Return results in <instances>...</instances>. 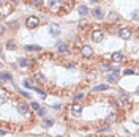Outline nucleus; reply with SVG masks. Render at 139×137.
<instances>
[{"mask_svg":"<svg viewBox=\"0 0 139 137\" xmlns=\"http://www.w3.org/2000/svg\"><path fill=\"white\" fill-rule=\"evenodd\" d=\"M47 6H49L51 11L59 13V11H62V8H63V2H62V0H49Z\"/></svg>","mask_w":139,"mask_h":137,"instance_id":"1","label":"nucleus"},{"mask_svg":"<svg viewBox=\"0 0 139 137\" xmlns=\"http://www.w3.org/2000/svg\"><path fill=\"white\" fill-rule=\"evenodd\" d=\"M81 112H82V104H79V102L71 104V107H70V114H71L73 117H81Z\"/></svg>","mask_w":139,"mask_h":137,"instance_id":"2","label":"nucleus"},{"mask_svg":"<svg viewBox=\"0 0 139 137\" xmlns=\"http://www.w3.org/2000/svg\"><path fill=\"white\" fill-rule=\"evenodd\" d=\"M90 38H92L95 43H100L104 38V33L100 28H95V30H92V33H90Z\"/></svg>","mask_w":139,"mask_h":137,"instance_id":"3","label":"nucleus"},{"mask_svg":"<svg viewBox=\"0 0 139 137\" xmlns=\"http://www.w3.org/2000/svg\"><path fill=\"white\" fill-rule=\"evenodd\" d=\"M38 24H40V19H38L36 16H29L27 21H25V25H27L29 28H35Z\"/></svg>","mask_w":139,"mask_h":137,"instance_id":"4","label":"nucleus"},{"mask_svg":"<svg viewBox=\"0 0 139 137\" xmlns=\"http://www.w3.org/2000/svg\"><path fill=\"white\" fill-rule=\"evenodd\" d=\"M131 30H130L128 27H123V28H120L119 30V36L122 38V40H130V38H131Z\"/></svg>","mask_w":139,"mask_h":137,"instance_id":"5","label":"nucleus"},{"mask_svg":"<svg viewBox=\"0 0 139 137\" xmlns=\"http://www.w3.org/2000/svg\"><path fill=\"white\" fill-rule=\"evenodd\" d=\"M111 58H112V62H115V63H120V62H123L125 55H123V52H120V50H117V52H114V54L111 55Z\"/></svg>","mask_w":139,"mask_h":137,"instance_id":"6","label":"nucleus"},{"mask_svg":"<svg viewBox=\"0 0 139 137\" xmlns=\"http://www.w3.org/2000/svg\"><path fill=\"white\" fill-rule=\"evenodd\" d=\"M81 55H82V57H92V55H93L92 47H90V46H82V47H81Z\"/></svg>","mask_w":139,"mask_h":137,"instance_id":"7","label":"nucleus"},{"mask_svg":"<svg viewBox=\"0 0 139 137\" xmlns=\"http://www.w3.org/2000/svg\"><path fill=\"white\" fill-rule=\"evenodd\" d=\"M49 33L51 35H54V36H59L60 33H62V30H60V27L57 24H51L49 25Z\"/></svg>","mask_w":139,"mask_h":137,"instance_id":"8","label":"nucleus"},{"mask_svg":"<svg viewBox=\"0 0 139 137\" xmlns=\"http://www.w3.org/2000/svg\"><path fill=\"white\" fill-rule=\"evenodd\" d=\"M17 112H19L21 115L29 114V106L25 104V102H17Z\"/></svg>","mask_w":139,"mask_h":137,"instance_id":"9","label":"nucleus"},{"mask_svg":"<svg viewBox=\"0 0 139 137\" xmlns=\"http://www.w3.org/2000/svg\"><path fill=\"white\" fill-rule=\"evenodd\" d=\"M24 50H29V52H40V50H41V46L29 44V46H24Z\"/></svg>","mask_w":139,"mask_h":137,"instance_id":"10","label":"nucleus"},{"mask_svg":"<svg viewBox=\"0 0 139 137\" xmlns=\"http://www.w3.org/2000/svg\"><path fill=\"white\" fill-rule=\"evenodd\" d=\"M107 19H109L111 22H115V21H120V16L117 14L115 11H111L109 14H107Z\"/></svg>","mask_w":139,"mask_h":137,"instance_id":"11","label":"nucleus"},{"mask_svg":"<svg viewBox=\"0 0 139 137\" xmlns=\"http://www.w3.org/2000/svg\"><path fill=\"white\" fill-rule=\"evenodd\" d=\"M77 13H79L81 16H87V13H89L87 5H79V6H77Z\"/></svg>","mask_w":139,"mask_h":137,"instance_id":"12","label":"nucleus"},{"mask_svg":"<svg viewBox=\"0 0 139 137\" xmlns=\"http://www.w3.org/2000/svg\"><path fill=\"white\" fill-rule=\"evenodd\" d=\"M68 47H67V44H65V43H57V50L60 54H67L68 50H67Z\"/></svg>","mask_w":139,"mask_h":137,"instance_id":"13","label":"nucleus"},{"mask_svg":"<svg viewBox=\"0 0 139 137\" xmlns=\"http://www.w3.org/2000/svg\"><path fill=\"white\" fill-rule=\"evenodd\" d=\"M92 16L95 19H103V11L100 10V8H95V10L92 11Z\"/></svg>","mask_w":139,"mask_h":137,"instance_id":"14","label":"nucleus"},{"mask_svg":"<svg viewBox=\"0 0 139 137\" xmlns=\"http://www.w3.org/2000/svg\"><path fill=\"white\" fill-rule=\"evenodd\" d=\"M107 88H109V87H107L106 84H100V85H97V87L93 88V91H106Z\"/></svg>","mask_w":139,"mask_h":137,"instance_id":"15","label":"nucleus"},{"mask_svg":"<svg viewBox=\"0 0 139 137\" xmlns=\"http://www.w3.org/2000/svg\"><path fill=\"white\" fill-rule=\"evenodd\" d=\"M33 80H35V82H40V84H46V79L43 77V74H40V72H38V74H35Z\"/></svg>","mask_w":139,"mask_h":137,"instance_id":"16","label":"nucleus"},{"mask_svg":"<svg viewBox=\"0 0 139 137\" xmlns=\"http://www.w3.org/2000/svg\"><path fill=\"white\" fill-rule=\"evenodd\" d=\"M117 80H119V77H117V74H115V72H111V74L107 76V82H111V84H115Z\"/></svg>","mask_w":139,"mask_h":137,"instance_id":"17","label":"nucleus"},{"mask_svg":"<svg viewBox=\"0 0 139 137\" xmlns=\"http://www.w3.org/2000/svg\"><path fill=\"white\" fill-rule=\"evenodd\" d=\"M115 120H117V115L115 114H111V115H107V117H106V123H114Z\"/></svg>","mask_w":139,"mask_h":137,"instance_id":"18","label":"nucleus"},{"mask_svg":"<svg viewBox=\"0 0 139 137\" xmlns=\"http://www.w3.org/2000/svg\"><path fill=\"white\" fill-rule=\"evenodd\" d=\"M87 27H89V22H87V21H81L79 22V30H85Z\"/></svg>","mask_w":139,"mask_h":137,"instance_id":"19","label":"nucleus"},{"mask_svg":"<svg viewBox=\"0 0 139 137\" xmlns=\"http://www.w3.org/2000/svg\"><path fill=\"white\" fill-rule=\"evenodd\" d=\"M114 104L117 106V107H125V101H123V99H115Z\"/></svg>","mask_w":139,"mask_h":137,"instance_id":"20","label":"nucleus"},{"mask_svg":"<svg viewBox=\"0 0 139 137\" xmlns=\"http://www.w3.org/2000/svg\"><path fill=\"white\" fill-rule=\"evenodd\" d=\"M2 102H6V98H8V93H6V90L5 88H2Z\"/></svg>","mask_w":139,"mask_h":137,"instance_id":"21","label":"nucleus"},{"mask_svg":"<svg viewBox=\"0 0 139 137\" xmlns=\"http://www.w3.org/2000/svg\"><path fill=\"white\" fill-rule=\"evenodd\" d=\"M2 80H11V74L10 72H2Z\"/></svg>","mask_w":139,"mask_h":137,"instance_id":"22","label":"nucleus"},{"mask_svg":"<svg viewBox=\"0 0 139 137\" xmlns=\"http://www.w3.org/2000/svg\"><path fill=\"white\" fill-rule=\"evenodd\" d=\"M6 47L8 49H16V43L14 41H8L6 43Z\"/></svg>","mask_w":139,"mask_h":137,"instance_id":"23","label":"nucleus"},{"mask_svg":"<svg viewBox=\"0 0 139 137\" xmlns=\"http://www.w3.org/2000/svg\"><path fill=\"white\" fill-rule=\"evenodd\" d=\"M30 107H32L33 110H40V109H41V107H40V104H38V102H35V101L32 102V104H30Z\"/></svg>","mask_w":139,"mask_h":137,"instance_id":"24","label":"nucleus"},{"mask_svg":"<svg viewBox=\"0 0 139 137\" xmlns=\"http://www.w3.org/2000/svg\"><path fill=\"white\" fill-rule=\"evenodd\" d=\"M112 129V126H104V128H100L98 132H107V131H111Z\"/></svg>","mask_w":139,"mask_h":137,"instance_id":"25","label":"nucleus"},{"mask_svg":"<svg viewBox=\"0 0 139 137\" xmlns=\"http://www.w3.org/2000/svg\"><path fill=\"white\" fill-rule=\"evenodd\" d=\"M30 2H32V5H33V6H41V5H43L41 0H30Z\"/></svg>","mask_w":139,"mask_h":137,"instance_id":"26","label":"nucleus"},{"mask_svg":"<svg viewBox=\"0 0 139 137\" xmlns=\"http://www.w3.org/2000/svg\"><path fill=\"white\" fill-rule=\"evenodd\" d=\"M19 66H27V58H19Z\"/></svg>","mask_w":139,"mask_h":137,"instance_id":"27","label":"nucleus"},{"mask_svg":"<svg viewBox=\"0 0 139 137\" xmlns=\"http://www.w3.org/2000/svg\"><path fill=\"white\" fill-rule=\"evenodd\" d=\"M44 125H46V126H52V125H54V120H51V118H44Z\"/></svg>","mask_w":139,"mask_h":137,"instance_id":"28","label":"nucleus"},{"mask_svg":"<svg viewBox=\"0 0 139 137\" xmlns=\"http://www.w3.org/2000/svg\"><path fill=\"white\" fill-rule=\"evenodd\" d=\"M24 87H25V88H35L30 80H24Z\"/></svg>","mask_w":139,"mask_h":137,"instance_id":"29","label":"nucleus"},{"mask_svg":"<svg viewBox=\"0 0 139 137\" xmlns=\"http://www.w3.org/2000/svg\"><path fill=\"white\" fill-rule=\"evenodd\" d=\"M101 69H103V71H112L114 68H112L111 65H103V66H101Z\"/></svg>","mask_w":139,"mask_h":137,"instance_id":"30","label":"nucleus"},{"mask_svg":"<svg viewBox=\"0 0 139 137\" xmlns=\"http://www.w3.org/2000/svg\"><path fill=\"white\" fill-rule=\"evenodd\" d=\"M131 18H133L134 21H139V10H138V11H133V14H131Z\"/></svg>","mask_w":139,"mask_h":137,"instance_id":"31","label":"nucleus"},{"mask_svg":"<svg viewBox=\"0 0 139 137\" xmlns=\"http://www.w3.org/2000/svg\"><path fill=\"white\" fill-rule=\"evenodd\" d=\"M44 114H46V110H44V109L36 110V115H38V117H44Z\"/></svg>","mask_w":139,"mask_h":137,"instance_id":"32","label":"nucleus"},{"mask_svg":"<svg viewBox=\"0 0 139 137\" xmlns=\"http://www.w3.org/2000/svg\"><path fill=\"white\" fill-rule=\"evenodd\" d=\"M133 72H134L133 69H123V74L125 76H130V74H133Z\"/></svg>","mask_w":139,"mask_h":137,"instance_id":"33","label":"nucleus"},{"mask_svg":"<svg viewBox=\"0 0 139 137\" xmlns=\"http://www.w3.org/2000/svg\"><path fill=\"white\" fill-rule=\"evenodd\" d=\"M82 98H84V95H82V93H79V95L74 96V99H82Z\"/></svg>","mask_w":139,"mask_h":137,"instance_id":"34","label":"nucleus"},{"mask_svg":"<svg viewBox=\"0 0 139 137\" xmlns=\"http://www.w3.org/2000/svg\"><path fill=\"white\" fill-rule=\"evenodd\" d=\"M21 95H22L24 98H30V95H29V93H27V91H21Z\"/></svg>","mask_w":139,"mask_h":137,"instance_id":"35","label":"nucleus"},{"mask_svg":"<svg viewBox=\"0 0 139 137\" xmlns=\"http://www.w3.org/2000/svg\"><path fill=\"white\" fill-rule=\"evenodd\" d=\"M109 32L114 33V32H117V28H115V27H109Z\"/></svg>","mask_w":139,"mask_h":137,"instance_id":"36","label":"nucleus"},{"mask_svg":"<svg viewBox=\"0 0 139 137\" xmlns=\"http://www.w3.org/2000/svg\"><path fill=\"white\" fill-rule=\"evenodd\" d=\"M92 3H98V2H101V0H90Z\"/></svg>","mask_w":139,"mask_h":137,"instance_id":"37","label":"nucleus"},{"mask_svg":"<svg viewBox=\"0 0 139 137\" xmlns=\"http://www.w3.org/2000/svg\"><path fill=\"white\" fill-rule=\"evenodd\" d=\"M136 91H138V93H139V87H138V90H136Z\"/></svg>","mask_w":139,"mask_h":137,"instance_id":"38","label":"nucleus"}]
</instances>
